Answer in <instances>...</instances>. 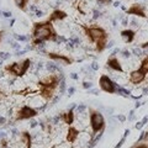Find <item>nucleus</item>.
<instances>
[{
    "instance_id": "1",
    "label": "nucleus",
    "mask_w": 148,
    "mask_h": 148,
    "mask_svg": "<svg viewBox=\"0 0 148 148\" xmlns=\"http://www.w3.org/2000/svg\"><path fill=\"white\" fill-rule=\"evenodd\" d=\"M32 45H42L46 41H57L58 34L51 21L35 22L32 29Z\"/></svg>"
},
{
    "instance_id": "2",
    "label": "nucleus",
    "mask_w": 148,
    "mask_h": 148,
    "mask_svg": "<svg viewBox=\"0 0 148 148\" xmlns=\"http://www.w3.org/2000/svg\"><path fill=\"white\" fill-rule=\"evenodd\" d=\"M82 29L84 31L85 36L89 38L90 42L95 45V51L98 53H101L106 47H108L109 34L106 32V30L104 27L96 26V25H91V26L83 25Z\"/></svg>"
},
{
    "instance_id": "3",
    "label": "nucleus",
    "mask_w": 148,
    "mask_h": 148,
    "mask_svg": "<svg viewBox=\"0 0 148 148\" xmlns=\"http://www.w3.org/2000/svg\"><path fill=\"white\" fill-rule=\"evenodd\" d=\"M61 78L56 73H49L46 77L41 78L37 82V88H38V95L46 101H49L53 98L54 91L59 85Z\"/></svg>"
},
{
    "instance_id": "4",
    "label": "nucleus",
    "mask_w": 148,
    "mask_h": 148,
    "mask_svg": "<svg viewBox=\"0 0 148 148\" xmlns=\"http://www.w3.org/2000/svg\"><path fill=\"white\" fill-rule=\"evenodd\" d=\"M89 122L91 127V137H94L95 135H98L99 132L103 131L106 125L103 114L92 109L89 110Z\"/></svg>"
},
{
    "instance_id": "5",
    "label": "nucleus",
    "mask_w": 148,
    "mask_h": 148,
    "mask_svg": "<svg viewBox=\"0 0 148 148\" xmlns=\"http://www.w3.org/2000/svg\"><path fill=\"white\" fill-rule=\"evenodd\" d=\"M31 59L30 58H25L24 61H20V62H14L11 64L5 67V71L9 72L11 75L16 77V78H21L24 77L25 74L27 73V71L30 69L31 67Z\"/></svg>"
},
{
    "instance_id": "6",
    "label": "nucleus",
    "mask_w": 148,
    "mask_h": 148,
    "mask_svg": "<svg viewBox=\"0 0 148 148\" xmlns=\"http://www.w3.org/2000/svg\"><path fill=\"white\" fill-rule=\"evenodd\" d=\"M99 86L100 89L105 91V92H109V94H114V92H117L119 91V86L117 84L115 83L109 75L106 74H103L99 79Z\"/></svg>"
},
{
    "instance_id": "7",
    "label": "nucleus",
    "mask_w": 148,
    "mask_h": 148,
    "mask_svg": "<svg viewBox=\"0 0 148 148\" xmlns=\"http://www.w3.org/2000/svg\"><path fill=\"white\" fill-rule=\"evenodd\" d=\"M37 115H38V110H37V109L32 108V106H29V105H24L16 112L15 121H24V120H30V119L36 117Z\"/></svg>"
},
{
    "instance_id": "8",
    "label": "nucleus",
    "mask_w": 148,
    "mask_h": 148,
    "mask_svg": "<svg viewBox=\"0 0 148 148\" xmlns=\"http://www.w3.org/2000/svg\"><path fill=\"white\" fill-rule=\"evenodd\" d=\"M127 15H133V16H138V17H142V18H147L148 15L146 12V8L143 4L141 3H135L130 6L127 10H126Z\"/></svg>"
},
{
    "instance_id": "9",
    "label": "nucleus",
    "mask_w": 148,
    "mask_h": 148,
    "mask_svg": "<svg viewBox=\"0 0 148 148\" xmlns=\"http://www.w3.org/2000/svg\"><path fill=\"white\" fill-rule=\"evenodd\" d=\"M47 57L49 59H53V61H59L64 66H71V64L74 62L73 58H71L69 56L66 54H62V53H54V52H48L47 53Z\"/></svg>"
},
{
    "instance_id": "10",
    "label": "nucleus",
    "mask_w": 148,
    "mask_h": 148,
    "mask_svg": "<svg viewBox=\"0 0 148 148\" xmlns=\"http://www.w3.org/2000/svg\"><path fill=\"white\" fill-rule=\"evenodd\" d=\"M146 78H147V75L145 73H142L140 69H135V71H132L131 73H130V83L131 84H133V85H138V84H141V83H143L146 80Z\"/></svg>"
},
{
    "instance_id": "11",
    "label": "nucleus",
    "mask_w": 148,
    "mask_h": 148,
    "mask_svg": "<svg viewBox=\"0 0 148 148\" xmlns=\"http://www.w3.org/2000/svg\"><path fill=\"white\" fill-rule=\"evenodd\" d=\"M106 66H108L110 69H112L114 72L123 73V68H122V66H121V63H120L119 58H117L115 54H111L110 57L108 58V61H106Z\"/></svg>"
},
{
    "instance_id": "12",
    "label": "nucleus",
    "mask_w": 148,
    "mask_h": 148,
    "mask_svg": "<svg viewBox=\"0 0 148 148\" xmlns=\"http://www.w3.org/2000/svg\"><path fill=\"white\" fill-rule=\"evenodd\" d=\"M67 17H68V15H67L66 11L61 10V9H57V10L52 11V14L48 16L47 20L53 24V22H56V21H62V20H64V18H67Z\"/></svg>"
},
{
    "instance_id": "13",
    "label": "nucleus",
    "mask_w": 148,
    "mask_h": 148,
    "mask_svg": "<svg viewBox=\"0 0 148 148\" xmlns=\"http://www.w3.org/2000/svg\"><path fill=\"white\" fill-rule=\"evenodd\" d=\"M79 135H80L79 130L75 128L74 126H69V127H68V131H67L66 141H67L68 143H71V145H73V143L77 141V138L79 137Z\"/></svg>"
},
{
    "instance_id": "14",
    "label": "nucleus",
    "mask_w": 148,
    "mask_h": 148,
    "mask_svg": "<svg viewBox=\"0 0 148 148\" xmlns=\"http://www.w3.org/2000/svg\"><path fill=\"white\" fill-rule=\"evenodd\" d=\"M59 119H61L64 123H67L68 126H72L73 122H74V111H73V109H71V110L66 111V112L61 114V115H59Z\"/></svg>"
},
{
    "instance_id": "15",
    "label": "nucleus",
    "mask_w": 148,
    "mask_h": 148,
    "mask_svg": "<svg viewBox=\"0 0 148 148\" xmlns=\"http://www.w3.org/2000/svg\"><path fill=\"white\" fill-rule=\"evenodd\" d=\"M121 37L123 38V41L126 43H132L133 41H135V37H136V31H133L131 29L122 30L121 31Z\"/></svg>"
},
{
    "instance_id": "16",
    "label": "nucleus",
    "mask_w": 148,
    "mask_h": 148,
    "mask_svg": "<svg viewBox=\"0 0 148 148\" xmlns=\"http://www.w3.org/2000/svg\"><path fill=\"white\" fill-rule=\"evenodd\" d=\"M140 71L142 73H145L146 75H148V56H146L145 58L142 59V62H141V66H140Z\"/></svg>"
},
{
    "instance_id": "17",
    "label": "nucleus",
    "mask_w": 148,
    "mask_h": 148,
    "mask_svg": "<svg viewBox=\"0 0 148 148\" xmlns=\"http://www.w3.org/2000/svg\"><path fill=\"white\" fill-rule=\"evenodd\" d=\"M16 4V6L20 9L22 11H26V8H27V4H29V0H14Z\"/></svg>"
},
{
    "instance_id": "18",
    "label": "nucleus",
    "mask_w": 148,
    "mask_h": 148,
    "mask_svg": "<svg viewBox=\"0 0 148 148\" xmlns=\"http://www.w3.org/2000/svg\"><path fill=\"white\" fill-rule=\"evenodd\" d=\"M98 3L100 5H109V4H111V0H98Z\"/></svg>"
},
{
    "instance_id": "19",
    "label": "nucleus",
    "mask_w": 148,
    "mask_h": 148,
    "mask_svg": "<svg viewBox=\"0 0 148 148\" xmlns=\"http://www.w3.org/2000/svg\"><path fill=\"white\" fill-rule=\"evenodd\" d=\"M133 148H148V145H147V143H141V145H137Z\"/></svg>"
},
{
    "instance_id": "20",
    "label": "nucleus",
    "mask_w": 148,
    "mask_h": 148,
    "mask_svg": "<svg viewBox=\"0 0 148 148\" xmlns=\"http://www.w3.org/2000/svg\"><path fill=\"white\" fill-rule=\"evenodd\" d=\"M141 48H143V49H145V48H148V41H146V42H143V43L141 45Z\"/></svg>"
},
{
    "instance_id": "21",
    "label": "nucleus",
    "mask_w": 148,
    "mask_h": 148,
    "mask_svg": "<svg viewBox=\"0 0 148 148\" xmlns=\"http://www.w3.org/2000/svg\"><path fill=\"white\" fill-rule=\"evenodd\" d=\"M11 14H9V12H4V16H10Z\"/></svg>"
},
{
    "instance_id": "22",
    "label": "nucleus",
    "mask_w": 148,
    "mask_h": 148,
    "mask_svg": "<svg viewBox=\"0 0 148 148\" xmlns=\"http://www.w3.org/2000/svg\"><path fill=\"white\" fill-rule=\"evenodd\" d=\"M1 37H3V31H0V41H1Z\"/></svg>"
},
{
    "instance_id": "23",
    "label": "nucleus",
    "mask_w": 148,
    "mask_h": 148,
    "mask_svg": "<svg viewBox=\"0 0 148 148\" xmlns=\"http://www.w3.org/2000/svg\"><path fill=\"white\" fill-rule=\"evenodd\" d=\"M56 147H57V146H52V147H51V148H56Z\"/></svg>"
},
{
    "instance_id": "24",
    "label": "nucleus",
    "mask_w": 148,
    "mask_h": 148,
    "mask_svg": "<svg viewBox=\"0 0 148 148\" xmlns=\"http://www.w3.org/2000/svg\"><path fill=\"white\" fill-rule=\"evenodd\" d=\"M0 98H1V90H0Z\"/></svg>"
},
{
    "instance_id": "25",
    "label": "nucleus",
    "mask_w": 148,
    "mask_h": 148,
    "mask_svg": "<svg viewBox=\"0 0 148 148\" xmlns=\"http://www.w3.org/2000/svg\"><path fill=\"white\" fill-rule=\"evenodd\" d=\"M36 1H38V0H36Z\"/></svg>"
}]
</instances>
